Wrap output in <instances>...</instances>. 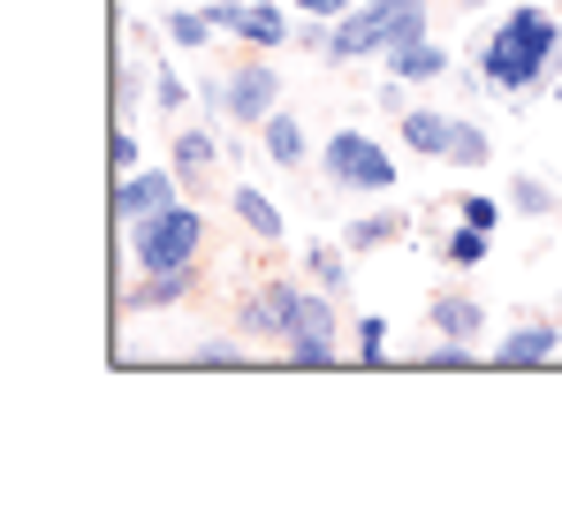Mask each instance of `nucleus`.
<instances>
[{"label":"nucleus","mask_w":562,"mask_h":532,"mask_svg":"<svg viewBox=\"0 0 562 532\" xmlns=\"http://www.w3.org/2000/svg\"><path fill=\"white\" fill-rule=\"evenodd\" d=\"M213 8H251V0H213Z\"/></svg>","instance_id":"obj_33"},{"label":"nucleus","mask_w":562,"mask_h":532,"mask_svg":"<svg viewBox=\"0 0 562 532\" xmlns=\"http://www.w3.org/2000/svg\"><path fill=\"white\" fill-rule=\"evenodd\" d=\"M289 8H296V15H350L358 0H289Z\"/></svg>","instance_id":"obj_30"},{"label":"nucleus","mask_w":562,"mask_h":532,"mask_svg":"<svg viewBox=\"0 0 562 532\" xmlns=\"http://www.w3.org/2000/svg\"><path fill=\"white\" fill-rule=\"evenodd\" d=\"M434 335H457V343H479L486 335V304L479 297H464V289H449V297H434Z\"/></svg>","instance_id":"obj_13"},{"label":"nucleus","mask_w":562,"mask_h":532,"mask_svg":"<svg viewBox=\"0 0 562 532\" xmlns=\"http://www.w3.org/2000/svg\"><path fill=\"white\" fill-rule=\"evenodd\" d=\"M106 160H114V176H137V168H145V153H137V137H130V122H122V130L106 137Z\"/></svg>","instance_id":"obj_28"},{"label":"nucleus","mask_w":562,"mask_h":532,"mask_svg":"<svg viewBox=\"0 0 562 532\" xmlns=\"http://www.w3.org/2000/svg\"><path fill=\"white\" fill-rule=\"evenodd\" d=\"M350 343H358V365H387V320H380V312H366Z\"/></svg>","instance_id":"obj_27"},{"label":"nucleus","mask_w":562,"mask_h":532,"mask_svg":"<svg viewBox=\"0 0 562 532\" xmlns=\"http://www.w3.org/2000/svg\"><path fill=\"white\" fill-rule=\"evenodd\" d=\"M319 176L335 190H350V198H387L395 190V153L380 137H366V130H335L319 145Z\"/></svg>","instance_id":"obj_4"},{"label":"nucleus","mask_w":562,"mask_h":532,"mask_svg":"<svg viewBox=\"0 0 562 532\" xmlns=\"http://www.w3.org/2000/svg\"><path fill=\"white\" fill-rule=\"evenodd\" d=\"M350 259H358L350 244H312V252H304V274H312L327 297H350Z\"/></svg>","instance_id":"obj_18"},{"label":"nucleus","mask_w":562,"mask_h":532,"mask_svg":"<svg viewBox=\"0 0 562 532\" xmlns=\"http://www.w3.org/2000/svg\"><path fill=\"white\" fill-rule=\"evenodd\" d=\"M548 91H555V99H562V54H555V69H548Z\"/></svg>","instance_id":"obj_32"},{"label":"nucleus","mask_w":562,"mask_h":532,"mask_svg":"<svg viewBox=\"0 0 562 532\" xmlns=\"http://www.w3.org/2000/svg\"><path fill=\"white\" fill-rule=\"evenodd\" d=\"M555 206H562V198H555V190H548L540 176H517V182H509V213H525V221H548Z\"/></svg>","instance_id":"obj_23"},{"label":"nucleus","mask_w":562,"mask_h":532,"mask_svg":"<svg viewBox=\"0 0 562 532\" xmlns=\"http://www.w3.org/2000/svg\"><path fill=\"white\" fill-rule=\"evenodd\" d=\"M228 213H236L259 244H274V236H281V206L267 198V190H251V182H236V190H228Z\"/></svg>","instance_id":"obj_17"},{"label":"nucleus","mask_w":562,"mask_h":532,"mask_svg":"<svg viewBox=\"0 0 562 532\" xmlns=\"http://www.w3.org/2000/svg\"><path fill=\"white\" fill-rule=\"evenodd\" d=\"M259 145H267V160H274V168H304V160H312V145H304V122H296V114H267V122H259Z\"/></svg>","instance_id":"obj_16"},{"label":"nucleus","mask_w":562,"mask_h":532,"mask_svg":"<svg viewBox=\"0 0 562 532\" xmlns=\"http://www.w3.org/2000/svg\"><path fill=\"white\" fill-rule=\"evenodd\" d=\"M494 160V137L471 122V114H457V137H449V168H464V176H479Z\"/></svg>","instance_id":"obj_20"},{"label":"nucleus","mask_w":562,"mask_h":532,"mask_svg":"<svg viewBox=\"0 0 562 532\" xmlns=\"http://www.w3.org/2000/svg\"><path fill=\"white\" fill-rule=\"evenodd\" d=\"M411 365H426V373H471V365H486L479 357V343H457V335H434L426 351L411 357Z\"/></svg>","instance_id":"obj_21"},{"label":"nucleus","mask_w":562,"mask_h":532,"mask_svg":"<svg viewBox=\"0 0 562 532\" xmlns=\"http://www.w3.org/2000/svg\"><path fill=\"white\" fill-rule=\"evenodd\" d=\"M555 54H562V15L555 8H509V15L486 31V46H479V85L494 91V99H509V107H525L532 91L548 85Z\"/></svg>","instance_id":"obj_1"},{"label":"nucleus","mask_w":562,"mask_h":532,"mask_svg":"<svg viewBox=\"0 0 562 532\" xmlns=\"http://www.w3.org/2000/svg\"><path fill=\"white\" fill-rule=\"evenodd\" d=\"M205 236H213L205 206L183 198V206H168V213L130 221V259H137V274H153V266H190V259H205Z\"/></svg>","instance_id":"obj_3"},{"label":"nucleus","mask_w":562,"mask_h":532,"mask_svg":"<svg viewBox=\"0 0 562 532\" xmlns=\"http://www.w3.org/2000/svg\"><path fill=\"white\" fill-rule=\"evenodd\" d=\"M198 297V259L190 266H153V274H137L130 289H122V312H176Z\"/></svg>","instance_id":"obj_8"},{"label":"nucleus","mask_w":562,"mask_h":532,"mask_svg":"<svg viewBox=\"0 0 562 532\" xmlns=\"http://www.w3.org/2000/svg\"><path fill=\"white\" fill-rule=\"evenodd\" d=\"M153 99H160L168 114H183V107H190V85L176 77V69H153Z\"/></svg>","instance_id":"obj_29"},{"label":"nucleus","mask_w":562,"mask_h":532,"mask_svg":"<svg viewBox=\"0 0 562 532\" xmlns=\"http://www.w3.org/2000/svg\"><path fill=\"white\" fill-rule=\"evenodd\" d=\"M366 15H373V31H380V62H387V54H403V46H418V38H426V23H434V8H426V0H366Z\"/></svg>","instance_id":"obj_10"},{"label":"nucleus","mask_w":562,"mask_h":532,"mask_svg":"<svg viewBox=\"0 0 562 532\" xmlns=\"http://www.w3.org/2000/svg\"><path fill=\"white\" fill-rule=\"evenodd\" d=\"M403 145L411 153H426V160H449V137H457V114L449 107H403Z\"/></svg>","instance_id":"obj_12"},{"label":"nucleus","mask_w":562,"mask_h":532,"mask_svg":"<svg viewBox=\"0 0 562 532\" xmlns=\"http://www.w3.org/2000/svg\"><path fill=\"white\" fill-rule=\"evenodd\" d=\"M190 190L176 176V160L168 168H137V176H114V213H122V229L130 221H145V213H168V206H183Z\"/></svg>","instance_id":"obj_6"},{"label":"nucleus","mask_w":562,"mask_h":532,"mask_svg":"<svg viewBox=\"0 0 562 532\" xmlns=\"http://www.w3.org/2000/svg\"><path fill=\"white\" fill-rule=\"evenodd\" d=\"M190 365H205V373L221 365V373H228V365H259V357H244V343H236V335H205V343L190 351Z\"/></svg>","instance_id":"obj_25"},{"label":"nucleus","mask_w":562,"mask_h":532,"mask_svg":"<svg viewBox=\"0 0 562 532\" xmlns=\"http://www.w3.org/2000/svg\"><path fill=\"white\" fill-rule=\"evenodd\" d=\"M449 69H457V62H449V46H434V38L387 54V77H395V85H434V77H449Z\"/></svg>","instance_id":"obj_15"},{"label":"nucleus","mask_w":562,"mask_h":532,"mask_svg":"<svg viewBox=\"0 0 562 532\" xmlns=\"http://www.w3.org/2000/svg\"><path fill=\"white\" fill-rule=\"evenodd\" d=\"M137 91H145V77H137V69H122V77H114V107H137Z\"/></svg>","instance_id":"obj_31"},{"label":"nucleus","mask_w":562,"mask_h":532,"mask_svg":"<svg viewBox=\"0 0 562 532\" xmlns=\"http://www.w3.org/2000/svg\"><path fill=\"white\" fill-rule=\"evenodd\" d=\"M205 107H213V114H228V122H251V130H259V122H267V114L281 107V77H274V62H267V54L251 46V54H244V62L228 69V77H213V85H205Z\"/></svg>","instance_id":"obj_5"},{"label":"nucleus","mask_w":562,"mask_h":532,"mask_svg":"<svg viewBox=\"0 0 562 532\" xmlns=\"http://www.w3.org/2000/svg\"><path fill=\"white\" fill-rule=\"evenodd\" d=\"M502 213H509V198H486V190L457 198V221H471V229H502Z\"/></svg>","instance_id":"obj_26"},{"label":"nucleus","mask_w":562,"mask_h":532,"mask_svg":"<svg viewBox=\"0 0 562 532\" xmlns=\"http://www.w3.org/2000/svg\"><path fill=\"white\" fill-rule=\"evenodd\" d=\"M555 351H562V328H555V320H517V328L494 343L486 365H502V373H532V365H555Z\"/></svg>","instance_id":"obj_9"},{"label":"nucleus","mask_w":562,"mask_h":532,"mask_svg":"<svg viewBox=\"0 0 562 532\" xmlns=\"http://www.w3.org/2000/svg\"><path fill=\"white\" fill-rule=\"evenodd\" d=\"M168 160H176V176H183V190L198 198V190L213 182V168H221V137H213L205 122H183V130H176V145H168Z\"/></svg>","instance_id":"obj_11"},{"label":"nucleus","mask_w":562,"mask_h":532,"mask_svg":"<svg viewBox=\"0 0 562 532\" xmlns=\"http://www.w3.org/2000/svg\"><path fill=\"white\" fill-rule=\"evenodd\" d=\"M403 236H411L403 206H380V213H358V221L342 229V244H350V252H387V244H403Z\"/></svg>","instance_id":"obj_14"},{"label":"nucleus","mask_w":562,"mask_h":532,"mask_svg":"<svg viewBox=\"0 0 562 532\" xmlns=\"http://www.w3.org/2000/svg\"><path fill=\"white\" fill-rule=\"evenodd\" d=\"M236 328L251 343H281V351L304 343V335H342V297H327L312 274L304 281L274 274V281H259V289L236 297Z\"/></svg>","instance_id":"obj_2"},{"label":"nucleus","mask_w":562,"mask_h":532,"mask_svg":"<svg viewBox=\"0 0 562 532\" xmlns=\"http://www.w3.org/2000/svg\"><path fill=\"white\" fill-rule=\"evenodd\" d=\"M486 236H494V229H471V221H457V229L441 236V259L457 266V274H471V266L486 259Z\"/></svg>","instance_id":"obj_22"},{"label":"nucleus","mask_w":562,"mask_h":532,"mask_svg":"<svg viewBox=\"0 0 562 532\" xmlns=\"http://www.w3.org/2000/svg\"><path fill=\"white\" fill-rule=\"evenodd\" d=\"M213 38H221V15H213V8H168V46L198 54V46H213Z\"/></svg>","instance_id":"obj_19"},{"label":"nucleus","mask_w":562,"mask_h":532,"mask_svg":"<svg viewBox=\"0 0 562 532\" xmlns=\"http://www.w3.org/2000/svg\"><path fill=\"white\" fill-rule=\"evenodd\" d=\"M281 365H304V373H327V365H342V335H304V343H289Z\"/></svg>","instance_id":"obj_24"},{"label":"nucleus","mask_w":562,"mask_h":532,"mask_svg":"<svg viewBox=\"0 0 562 532\" xmlns=\"http://www.w3.org/2000/svg\"><path fill=\"white\" fill-rule=\"evenodd\" d=\"M221 15V31L228 38H244V46H259V54H274V46H289L296 38V15L281 8V0H251V8H213Z\"/></svg>","instance_id":"obj_7"}]
</instances>
